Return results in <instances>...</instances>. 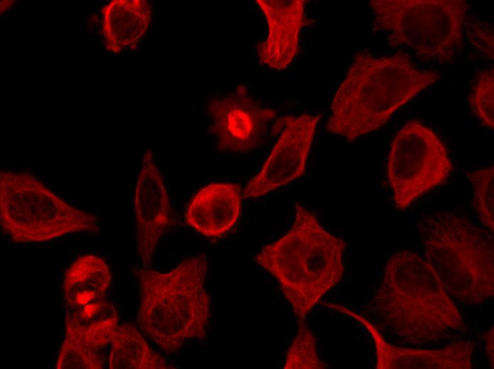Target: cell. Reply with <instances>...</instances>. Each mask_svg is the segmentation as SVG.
<instances>
[{
	"label": "cell",
	"instance_id": "16",
	"mask_svg": "<svg viewBox=\"0 0 494 369\" xmlns=\"http://www.w3.org/2000/svg\"><path fill=\"white\" fill-rule=\"evenodd\" d=\"M119 326L115 307L102 299L67 315L65 338L98 351L111 341Z\"/></svg>",
	"mask_w": 494,
	"mask_h": 369
},
{
	"label": "cell",
	"instance_id": "18",
	"mask_svg": "<svg viewBox=\"0 0 494 369\" xmlns=\"http://www.w3.org/2000/svg\"><path fill=\"white\" fill-rule=\"evenodd\" d=\"M110 369H166L165 360L149 346L137 327L119 325L111 339Z\"/></svg>",
	"mask_w": 494,
	"mask_h": 369
},
{
	"label": "cell",
	"instance_id": "8",
	"mask_svg": "<svg viewBox=\"0 0 494 369\" xmlns=\"http://www.w3.org/2000/svg\"><path fill=\"white\" fill-rule=\"evenodd\" d=\"M453 170L452 161L440 138L417 120L405 123L391 143L387 178L397 209L404 210Z\"/></svg>",
	"mask_w": 494,
	"mask_h": 369
},
{
	"label": "cell",
	"instance_id": "3",
	"mask_svg": "<svg viewBox=\"0 0 494 369\" xmlns=\"http://www.w3.org/2000/svg\"><path fill=\"white\" fill-rule=\"evenodd\" d=\"M346 243L328 232L317 217L298 202L288 230L264 246L255 263L271 274L292 307L299 324L344 274Z\"/></svg>",
	"mask_w": 494,
	"mask_h": 369
},
{
	"label": "cell",
	"instance_id": "23",
	"mask_svg": "<svg viewBox=\"0 0 494 369\" xmlns=\"http://www.w3.org/2000/svg\"><path fill=\"white\" fill-rule=\"evenodd\" d=\"M484 343H485V351L486 353L488 361L490 366L493 368L494 365V327L492 326L486 331L483 336Z\"/></svg>",
	"mask_w": 494,
	"mask_h": 369
},
{
	"label": "cell",
	"instance_id": "12",
	"mask_svg": "<svg viewBox=\"0 0 494 369\" xmlns=\"http://www.w3.org/2000/svg\"><path fill=\"white\" fill-rule=\"evenodd\" d=\"M358 321L370 334L375 348L378 369H471L476 344L470 340H455L434 350L410 348L388 342L375 325L365 317L341 305L325 304Z\"/></svg>",
	"mask_w": 494,
	"mask_h": 369
},
{
	"label": "cell",
	"instance_id": "13",
	"mask_svg": "<svg viewBox=\"0 0 494 369\" xmlns=\"http://www.w3.org/2000/svg\"><path fill=\"white\" fill-rule=\"evenodd\" d=\"M307 0H256L268 23V35L257 45L260 65L285 70L298 53L300 30L314 21L304 16Z\"/></svg>",
	"mask_w": 494,
	"mask_h": 369
},
{
	"label": "cell",
	"instance_id": "14",
	"mask_svg": "<svg viewBox=\"0 0 494 369\" xmlns=\"http://www.w3.org/2000/svg\"><path fill=\"white\" fill-rule=\"evenodd\" d=\"M243 197L238 184L215 182L200 189L189 202L185 221L205 237L220 238L235 224Z\"/></svg>",
	"mask_w": 494,
	"mask_h": 369
},
{
	"label": "cell",
	"instance_id": "17",
	"mask_svg": "<svg viewBox=\"0 0 494 369\" xmlns=\"http://www.w3.org/2000/svg\"><path fill=\"white\" fill-rule=\"evenodd\" d=\"M110 269L102 258L78 257L67 269L62 283L69 307L78 308L103 299L111 283Z\"/></svg>",
	"mask_w": 494,
	"mask_h": 369
},
{
	"label": "cell",
	"instance_id": "2",
	"mask_svg": "<svg viewBox=\"0 0 494 369\" xmlns=\"http://www.w3.org/2000/svg\"><path fill=\"white\" fill-rule=\"evenodd\" d=\"M439 79L434 71L418 69L405 53L376 57L358 51L332 99L326 128L353 142L380 129L395 111Z\"/></svg>",
	"mask_w": 494,
	"mask_h": 369
},
{
	"label": "cell",
	"instance_id": "5",
	"mask_svg": "<svg viewBox=\"0 0 494 369\" xmlns=\"http://www.w3.org/2000/svg\"><path fill=\"white\" fill-rule=\"evenodd\" d=\"M426 260L451 297L479 304L494 294L493 236L454 211H434L418 225Z\"/></svg>",
	"mask_w": 494,
	"mask_h": 369
},
{
	"label": "cell",
	"instance_id": "7",
	"mask_svg": "<svg viewBox=\"0 0 494 369\" xmlns=\"http://www.w3.org/2000/svg\"><path fill=\"white\" fill-rule=\"evenodd\" d=\"M0 222L16 243L100 231L97 216L70 204L28 171L0 172Z\"/></svg>",
	"mask_w": 494,
	"mask_h": 369
},
{
	"label": "cell",
	"instance_id": "1",
	"mask_svg": "<svg viewBox=\"0 0 494 369\" xmlns=\"http://www.w3.org/2000/svg\"><path fill=\"white\" fill-rule=\"evenodd\" d=\"M368 312L378 330L406 344L437 343L466 330L432 267L410 250H399L388 260Z\"/></svg>",
	"mask_w": 494,
	"mask_h": 369
},
{
	"label": "cell",
	"instance_id": "11",
	"mask_svg": "<svg viewBox=\"0 0 494 369\" xmlns=\"http://www.w3.org/2000/svg\"><path fill=\"white\" fill-rule=\"evenodd\" d=\"M137 252L150 266L157 246L174 220L169 194L153 151L146 148L136 180L134 200Z\"/></svg>",
	"mask_w": 494,
	"mask_h": 369
},
{
	"label": "cell",
	"instance_id": "10",
	"mask_svg": "<svg viewBox=\"0 0 494 369\" xmlns=\"http://www.w3.org/2000/svg\"><path fill=\"white\" fill-rule=\"evenodd\" d=\"M210 132L223 151L246 153L264 141L269 124L276 116L273 109L264 107L240 84L229 94L212 99L207 105Z\"/></svg>",
	"mask_w": 494,
	"mask_h": 369
},
{
	"label": "cell",
	"instance_id": "20",
	"mask_svg": "<svg viewBox=\"0 0 494 369\" xmlns=\"http://www.w3.org/2000/svg\"><path fill=\"white\" fill-rule=\"evenodd\" d=\"M285 369H324L326 364L318 356L316 338L312 330L299 324L297 333L285 356Z\"/></svg>",
	"mask_w": 494,
	"mask_h": 369
},
{
	"label": "cell",
	"instance_id": "24",
	"mask_svg": "<svg viewBox=\"0 0 494 369\" xmlns=\"http://www.w3.org/2000/svg\"><path fill=\"white\" fill-rule=\"evenodd\" d=\"M14 4V1H1L0 3V10H1V13H4L6 11H8L9 9H11Z\"/></svg>",
	"mask_w": 494,
	"mask_h": 369
},
{
	"label": "cell",
	"instance_id": "19",
	"mask_svg": "<svg viewBox=\"0 0 494 369\" xmlns=\"http://www.w3.org/2000/svg\"><path fill=\"white\" fill-rule=\"evenodd\" d=\"M493 165L466 172L474 194V206L482 224L493 232Z\"/></svg>",
	"mask_w": 494,
	"mask_h": 369
},
{
	"label": "cell",
	"instance_id": "6",
	"mask_svg": "<svg viewBox=\"0 0 494 369\" xmlns=\"http://www.w3.org/2000/svg\"><path fill=\"white\" fill-rule=\"evenodd\" d=\"M373 31L390 48L407 46L419 58L451 63L463 48V0H372Z\"/></svg>",
	"mask_w": 494,
	"mask_h": 369
},
{
	"label": "cell",
	"instance_id": "22",
	"mask_svg": "<svg viewBox=\"0 0 494 369\" xmlns=\"http://www.w3.org/2000/svg\"><path fill=\"white\" fill-rule=\"evenodd\" d=\"M57 369H101L102 360L97 351L65 338L56 362Z\"/></svg>",
	"mask_w": 494,
	"mask_h": 369
},
{
	"label": "cell",
	"instance_id": "21",
	"mask_svg": "<svg viewBox=\"0 0 494 369\" xmlns=\"http://www.w3.org/2000/svg\"><path fill=\"white\" fill-rule=\"evenodd\" d=\"M494 70H479L471 88L468 102L473 114L485 127L493 129Z\"/></svg>",
	"mask_w": 494,
	"mask_h": 369
},
{
	"label": "cell",
	"instance_id": "9",
	"mask_svg": "<svg viewBox=\"0 0 494 369\" xmlns=\"http://www.w3.org/2000/svg\"><path fill=\"white\" fill-rule=\"evenodd\" d=\"M321 114L304 113L278 119L273 133L282 131L260 171L247 183L243 198H257L302 175Z\"/></svg>",
	"mask_w": 494,
	"mask_h": 369
},
{
	"label": "cell",
	"instance_id": "15",
	"mask_svg": "<svg viewBox=\"0 0 494 369\" xmlns=\"http://www.w3.org/2000/svg\"><path fill=\"white\" fill-rule=\"evenodd\" d=\"M153 8L146 0H112L101 9L100 33L104 48L119 54L136 49L147 32Z\"/></svg>",
	"mask_w": 494,
	"mask_h": 369
},
{
	"label": "cell",
	"instance_id": "4",
	"mask_svg": "<svg viewBox=\"0 0 494 369\" xmlns=\"http://www.w3.org/2000/svg\"><path fill=\"white\" fill-rule=\"evenodd\" d=\"M204 253L184 259L168 272L137 271L138 321L142 331L165 352L175 353L186 341L204 339L210 297L204 287Z\"/></svg>",
	"mask_w": 494,
	"mask_h": 369
}]
</instances>
